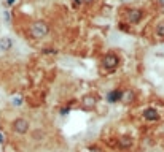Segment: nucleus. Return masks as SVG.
I'll return each instance as SVG.
<instances>
[{"mask_svg":"<svg viewBox=\"0 0 164 152\" xmlns=\"http://www.w3.org/2000/svg\"><path fill=\"white\" fill-rule=\"evenodd\" d=\"M120 63H121V59L116 52H107L101 59V66L105 71H115L120 66Z\"/></svg>","mask_w":164,"mask_h":152,"instance_id":"1","label":"nucleus"},{"mask_svg":"<svg viewBox=\"0 0 164 152\" xmlns=\"http://www.w3.org/2000/svg\"><path fill=\"white\" fill-rule=\"evenodd\" d=\"M50 33V24L43 19H38V21H34L30 25V35L37 40H43L45 36Z\"/></svg>","mask_w":164,"mask_h":152,"instance_id":"2","label":"nucleus"},{"mask_svg":"<svg viewBox=\"0 0 164 152\" xmlns=\"http://www.w3.org/2000/svg\"><path fill=\"white\" fill-rule=\"evenodd\" d=\"M143 10L142 8H127L124 13V19L126 22H129L131 25H137L142 19H143Z\"/></svg>","mask_w":164,"mask_h":152,"instance_id":"3","label":"nucleus"},{"mask_svg":"<svg viewBox=\"0 0 164 152\" xmlns=\"http://www.w3.org/2000/svg\"><path fill=\"white\" fill-rule=\"evenodd\" d=\"M11 128L18 135H26V133H29V130H30V124L24 117H16L11 122Z\"/></svg>","mask_w":164,"mask_h":152,"instance_id":"4","label":"nucleus"},{"mask_svg":"<svg viewBox=\"0 0 164 152\" xmlns=\"http://www.w3.org/2000/svg\"><path fill=\"white\" fill-rule=\"evenodd\" d=\"M97 101H99V98H97V95H96V93H86L85 97L81 98L83 108H85L86 111H93V109L97 106Z\"/></svg>","mask_w":164,"mask_h":152,"instance_id":"5","label":"nucleus"},{"mask_svg":"<svg viewBox=\"0 0 164 152\" xmlns=\"http://www.w3.org/2000/svg\"><path fill=\"white\" fill-rule=\"evenodd\" d=\"M142 116H143V119H145V120H148V122H158V120L161 119L158 109H156V108H153V106L145 108V109H143V112H142Z\"/></svg>","mask_w":164,"mask_h":152,"instance_id":"6","label":"nucleus"},{"mask_svg":"<svg viewBox=\"0 0 164 152\" xmlns=\"http://www.w3.org/2000/svg\"><path fill=\"white\" fill-rule=\"evenodd\" d=\"M134 144V139L127 135H123L120 138H116V147L120 150H129Z\"/></svg>","mask_w":164,"mask_h":152,"instance_id":"7","label":"nucleus"},{"mask_svg":"<svg viewBox=\"0 0 164 152\" xmlns=\"http://www.w3.org/2000/svg\"><path fill=\"white\" fill-rule=\"evenodd\" d=\"M107 101L108 103H118V101H121V98H123V90L121 89H113V90H110L107 93Z\"/></svg>","mask_w":164,"mask_h":152,"instance_id":"8","label":"nucleus"},{"mask_svg":"<svg viewBox=\"0 0 164 152\" xmlns=\"http://www.w3.org/2000/svg\"><path fill=\"white\" fill-rule=\"evenodd\" d=\"M121 101H124L126 104L134 103V101H135V92H134L132 89H126V90H123V98H121Z\"/></svg>","mask_w":164,"mask_h":152,"instance_id":"9","label":"nucleus"},{"mask_svg":"<svg viewBox=\"0 0 164 152\" xmlns=\"http://www.w3.org/2000/svg\"><path fill=\"white\" fill-rule=\"evenodd\" d=\"M154 35L158 38H161V40H164V19L158 21L156 25H154Z\"/></svg>","mask_w":164,"mask_h":152,"instance_id":"10","label":"nucleus"},{"mask_svg":"<svg viewBox=\"0 0 164 152\" xmlns=\"http://www.w3.org/2000/svg\"><path fill=\"white\" fill-rule=\"evenodd\" d=\"M32 139H34L35 142H43L45 139H46V133H45L43 130H35V131L32 133Z\"/></svg>","mask_w":164,"mask_h":152,"instance_id":"11","label":"nucleus"},{"mask_svg":"<svg viewBox=\"0 0 164 152\" xmlns=\"http://www.w3.org/2000/svg\"><path fill=\"white\" fill-rule=\"evenodd\" d=\"M8 48H11V40L10 38H5L2 41V49H8Z\"/></svg>","mask_w":164,"mask_h":152,"instance_id":"12","label":"nucleus"},{"mask_svg":"<svg viewBox=\"0 0 164 152\" xmlns=\"http://www.w3.org/2000/svg\"><path fill=\"white\" fill-rule=\"evenodd\" d=\"M13 104H14V106H21V104H22V98H21V97L14 98V100H13Z\"/></svg>","mask_w":164,"mask_h":152,"instance_id":"13","label":"nucleus"},{"mask_svg":"<svg viewBox=\"0 0 164 152\" xmlns=\"http://www.w3.org/2000/svg\"><path fill=\"white\" fill-rule=\"evenodd\" d=\"M59 112L62 114V116H67V114L70 112V106H66V108H62V109H61Z\"/></svg>","mask_w":164,"mask_h":152,"instance_id":"14","label":"nucleus"},{"mask_svg":"<svg viewBox=\"0 0 164 152\" xmlns=\"http://www.w3.org/2000/svg\"><path fill=\"white\" fill-rule=\"evenodd\" d=\"M72 5H74L75 8H80L81 5H83V2H81V0H72Z\"/></svg>","mask_w":164,"mask_h":152,"instance_id":"15","label":"nucleus"},{"mask_svg":"<svg viewBox=\"0 0 164 152\" xmlns=\"http://www.w3.org/2000/svg\"><path fill=\"white\" fill-rule=\"evenodd\" d=\"M156 5L159 8H164V0H156Z\"/></svg>","mask_w":164,"mask_h":152,"instance_id":"16","label":"nucleus"},{"mask_svg":"<svg viewBox=\"0 0 164 152\" xmlns=\"http://www.w3.org/2000/svg\"><path fill=\"white\" fill-rule=\"evenodd\" d=\"M81 2H83V3H88V5H89V3H93L94 0H81Z\"/></svg>","mask_w":164,"mask_h":152,"instance_id":"17","label":"nucleus"},{"mask_svg":"<svg viewBox=\"0 0 164 152\" xmlns=\"http://www.w3.org/2000/svg\"><path fill=\"white\" fill-rule=\"evenodd\" d=\"M5 141V138H3V135H2V133H0V142H3Z\"/></svg>","mask_w":164,"mask_h":152,"instance_id":"18","label":"nucleus"},{"mask_svg":"<svg viewBox=\"0 0 164 152\" xmlns=\"http://www.w3.org/2000/svg\"><path fill=\"white\" fill-rule=\"evenodd\" d=\"M6 2H8V3H10V5H13V3L16 2V0H6Z\"/></svg>","mask_w":164,"mask_h":152,"instance_id":"19","label":"nucleus"}]
</instances>
